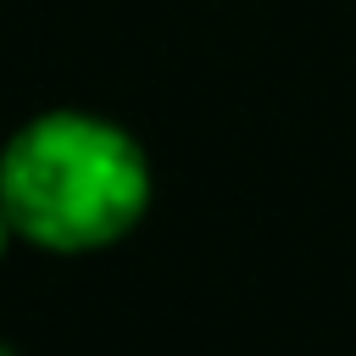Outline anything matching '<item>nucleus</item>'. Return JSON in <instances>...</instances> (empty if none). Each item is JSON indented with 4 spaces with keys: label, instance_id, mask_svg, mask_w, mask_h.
Listing matches in <instances>:
<instances>
[{
    "label": "nucleus",
    "instance_id": "f257e3e1",
    "mask_svg": "<svg viewBox=\"0 0 356 356\" xmlns=\"http://www.w3.org/2000/svg\"><path fill=\"white\" fill-rule=\"evenodd\" d=\"M0 206L17 239L83 256L139 228L150 161L139 139L95 111H39L0 145Z\"/></svg>",
    "mask_w": 356,
    "mask_h": 356
},
{
    "label": "nucleus",
    "instance_id": "7ed1b4c3",
    "mask_svg": "<svg viewBox=\"0 0 356 356\" xmlns=\"http://www.w3.org/2000/svg\"><path fill=\"white\" fill-rule=\"evenodd\" d=\"M0 356H11V350H0Z\"/></svg>",
    "mask_w": 356,
    "mask_h": 356
},
{
    "label": "nucleus",
    "instance_id": "f03ea898",
    "mask_svg": "<svg viewBox=\"0 0 356 356\" xmlns=\"http://www.w3.org/2000/svg\"><path fill=\"white\" fill-rule=\"evenodd\" d=\"M11 234H17V228H11V217H6V206H0V256H6V245H11Z\"/></svg>",
    "mask_w": 356,
    "mask_h": 356
}]
</instances>
